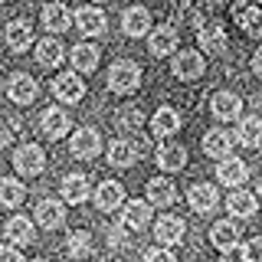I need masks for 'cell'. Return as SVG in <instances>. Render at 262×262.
Returning a JSON list of instances; mask_svg holds the SVG:
<instances>
[{
    "label": "cell",
    "instance_id": "39",
    "mask_svg": "<svg viewBox=\"0 0 262 262\" xmlns=\"http://www.w3.org/2000/svg\"><path fill=\"white\" fill-rule=\"evenodd\" d=\"M125 243H128V229H125V226H115L112 233H108V246H115V249H121Z\"/></svg>",
    "mask_w": 262,
    "mask_h": 262
},
{
    "label": "cell",
    "instance_id": "43",
    "mask_svg": "<svg viewBox=\"0 0 262 262\" xmlns=\"http://www.w3.org/2000/svg\"><path fill=\"white\" fill-rule=\"evenodd\" d=\"M210 4H223V0H210Z\"/></svg>",
    "mask_w": 262,
    "mask_h": 262
},
{
    "label": "cell",
    "instance_id": "20",
    "mask_svg": "<svg viewBox=\"0 0 262 262\" xmlns=\"http://www.w3.org/2000/svg\"><path fill=\"white\" fill-rule=\"evenodd\" d=\"M151 131H154L158 138H170V135H177V131H180V115H177V108L164 105V108L154 112V118H151Z\"/></svg>",
    "mask_w": 262,
    "mask_h": 262
},
{
    "label": "cell",
    "instance_id": "5",
    "mask_svg": "<svg viewBox=\"0 0 262 262\" xmlns=\"http://www.w3.org/2000/svg\"><path fill=\"white\" fill-rule=\"evenodd\" d=\"M170 72H174L177 79L190 82V79H200L203 76V56L193 53V49H184V53H177L174 49V62H170Z\"/></svg>",
    "mask_w": 262,
    "mask_h": 262
},
{
    "label": "cell",
    "instance_id": "29",
    "mask_svg": "<svg viewBox=\"0 0 262 262\" xmlns=\"http://www.w3.org/2000/svg\"><path fill=\"white\" fill-rule=\"evenodd\" d=\"M203 151H207V158L220 161L233 151V138H229L226 131H207V135H203Z\"/></svg>",
    "mask_w": 262,
    "mask_h": 262
},
{
    "label": "cell",
    "instance_id": "31",
    "mask_svg": "<svg viewBox=\"0 0 262 262\" xmlns=\"http://www.w3.org/2000/svg\"><path fill=\"white\" fill-rule=\"evenodd\" d=\"M236 23L243 27L246 36H252V39L262 36V10L259 7H249V4L239 7V10H236Z\"/></svg>",
    "mask_w": 262,
    "mask_h": 262
},
{
    "label": "cell",
    "instance_id": "18",
    "mask_svg": "<svg viewBox=\"0 0 262 262\" xmlns=\"http://www.w3.org/2000/svg\"><path fill=\"white\" fill-rule=\"evenodd\" d=\"M177 200V190L167 177H151L147 180V203L151 207H170Z\"/></svg>",
    "mask_w": 262,
    "mask_h": 262
},
{
    "label": "cell",
    "instance_id": "23",
    "mask_svg": "<svg viewBox=\"0 0 262 262\" xmlns=\"http://www.w3.org/2000/svg\"><path fill=\"white\" fill-rule=\"evenodd\" d=\"M187 164V147L184 144H164L158 147V167L167 170V174H174V170H184Z\"/></svg>",
    "mask_w": 262,
    "mask_h": 262
},
{
    "label": "cell",
    "instance_id": "15",
    "mask_svg": "<svg viewBox=\"0 0 262 262\" xmlns=\"http://www.w3.org/2000/svg\"><path fill=\"white\" fill-rule=\"evenodd\" d=\"M72 23L79 27V33H85V36H98V33H105V13L95 10V7H82V10L72 13Z\"/></svg>",
    "mask_w": 262,
    "mask_h": 262
},
{
    "label": "cell",
    "instance_id": "2",
    "mask_svg": "<svg viewBox=\"0 0 262 262\" xmlns=\"http://www.w3.org/2000/svg\"><path fill=\"white\" fill-rule=\"evenodd\" d=\"M13 167H16V174H23V177H36V174H43V167H46V154H43V147H39V144H23V147H16V154H13Z\"/></svg>",
    "mask_w": 262,
    "mask_h": 262
},
{
    "label": "cell",
    "instance_id": "16",
    "mask_svg": "<svg viewBox=\"0 0 262 262\" xmlns=\"http://www.w3.org/2000/svg\"><path fill=\"white\" fill-rule=\"evenodd\" d=\"M39 16H43V27L49 33H66V30L72 27V10H69V7H62V4H46Z\"/></svg>",
    "mask_w": 262,
    "mask_h": 262
},
{
    "label": "cell",
    "instance_id": "28",
    "mask_svg": "<svg viewBox=\"0 0 262 262\" xmlns=\"http://www.w3.org/2000/svg\"><path fill=\"white\" fill-rule=\"evenodd\" d=\"M62 56H66V49H62V43L49 33L46 39H39L36 43V59H39V66H49V69H56V66L62 62Z\"/></svg>",
    "mask_w": 262,
    "mask_h": 262
},
{
    "label": "cell",
    "instance_id": "1",
    "mask_svg": "<svg viewBox=\"0 0 262 262\" xmlns=\"http://www.w3.org/2000/svg\"><path fill=\"white\" fill-rule=\"evenodd\" d=\"M141 85V66L131 59H118L108 69V89L118 95H131L135 89Z\"/></svg>",
    "mask_w": 262,
    "mask_h": 262
},
{
    "label": "cell",
    "instance_id": "14",
    "mask_svg": "<svg viewBox=\"0 0 262 262\" xmlns=\"http://www.w3.org/2000/svg\"><path fill=\"white\" fill-rule=\"evenodd\" d=\"M39 128H43L46 138L59 141V138H66V131H69V115H66L62 108H46L43 115H39Z\"/></svg>",
    "mask_w": 262,
    "mask_h": 262
},
{
    "label": "cell",
    "instance_id": "11",
    "mask_svg": "<svg viewBox=\"0 0 262 262\" xmlns=\"http://www.w3.org/2000/svg\"><path fill=\"white\" fill-rule=\"evenodd\" d=\"M7 95H10L16 105H30L33 98L39 95V85H36L33 76H27V72H16V76L10 79V85H7Z\"/></svg>",
    "mask_w": 262,
    "mask_h": 262
},
{
    "label": "cell",
    "instance_id": "25",
    "mask_svg": "<svg viewBox=\"0 0 262 262\" xmlns=\"http://www.w3.org/2000/svg\"><path fill=\"white\" fill-rule=\"evenodd\" d=\"M187 200H190V207L196 213H210L213 207H216L220 193H216V187H213V184H193L190 193H187Z\"/></svg>",
    "mask_w": 262,
    "mask_h": 262
},
{
    "label": "cell",
    "instance_id": "9",
    "mask_svg": "<svg viewBox=\"0 0 262 262\" xmlns=\"http://www.w3.org/2000/svg\"><path fill=\"white\" fill-rule=\"evenodd\" d=\"M147 49L151 56H170L177 49V30L174 27H158V30H147Z\"/></svg>",
    "mask_w": 262,
    "mask_h": 262
},
{
    "label": "cell",
    "instance_id": "8",
    "mask_svg": "<svg viewBox=\"0 0 262 262\" xmlns=\"http://www.w3.org/2000/svg\"><path fill=\"white\" fill-rule=\"evenodd\" d=\"M69 151L76 154V158L89 161V158H95V154L102 151V138H98L95 128H79L76 135H72V141H69Z\"/></svg>",
    "mask_w": 262,
    "mask_h": 262
},
{
    "label": "cell",
    "instance_id": "45",
    "mask_svg": "<svg viewBox=\"0 0 262 262\" xmlns=\"http://www.w3.org/2000/svg\"><path fill=\"white\" fill-rule=\"evenodd\" d=\"M36 262H43V259H36Z\"/></svg>",
    "mask_w": 262,
    "mask_h": 262
},
{
    "label": "cell",
    "instance_id": "6",
    "mask_svg": "<svg viewBox=\"0 0 262 262\" xmlns=\"http://www.w3.org/2000/svg\"><path fill=\"white\" fill-rule=\"evenodd\" d=\"M196 43H200L203 53H210V56H220V53H226V30L220 27V23H200L196 27Z\"/></svg>",
    "mask_w": 262,
    "mask_h": 262
},
{
    "label": "cell",
    "instance_id": "27",
    "mask_svg": "<svg viewBox=\"0 0 262 262\" xmlns=\"http://www.w3.org/2000/svg\"><path fill=\"white\" fill-rule=\"evenodd\" d=\"M69 59L79 72H95L98 69V46L95 43H76L72 53H69Z\"/></svg>",
    "mask_w": 262,
    "mask_h": 262
},
{
    "label": "cell",
    "instance_id": "36",
    "mask_svg": "<svg viewBox=\"0 0 262 262\" xmlns=\"http://www.w3.org/2000/svg\"><path fill=\"white\" fill-rule=\"evenodd\" d=\"M239 249V246H236ZM259 256H262V239H249L239 249V262H259Z\"/></svg>",
    "mask_w": 262,
    "mask_h": 262
},
{
    "label": "cell",
    "instance_id": "37",
    "mask_svg": "<svg viewBox=\"0 0 262 262\" xmlns=\"http://www.w3.org/2000/svg\"><path fill=\"white\" fill-rule=\"evenodd\" d=\"M144 262H177V259H174V252H170L167 246H154V249L144 252Z\"/></svg>",
    "mask_w": 262,
    "mask_h": 262
},
{
    "label": "cell",
    "instance_id": "7",
    "mask_svg": "<svg viewBox=\"0 0 262 262\" xmlns=\"http://www.w3.org/2000/svg\"><path fill=\"white\" fill-rule=\"evenodd\" d=\"M216 180L226 187H243L246 180H249V167H246V161L239 158H220V167H216Z\"/></svg>",
    "mask_w": 262,
    "mask_h": 262
},
{
    "label": "cell",
    "instance_id": "26",
    "mask_svg": "<svg viewBox=\"0 0 262 262\" xmlns=\"http://www.w3.org/2000/svg\"><path fill=\"white\" fill-rule=\"evenodd\" d=\"M36 223L46 226V229H56L66 223V210L59 200H39L36 203Z\"/></svg>",
    "mask_w": 262,
    "mask_h": 262
},
{
    "label": "cell",
    "instance_id": "30",
    "mask_svg": "<svg viewBox=\"0 0 262 262\" xmlns=\"http://www.w3.org/2000/svg\"><path fill=\"white\" fill-rule=\"evenodd\" d=\"M23 196H27V187H23L20 180L0 177V207L13 210V207H20V203H23Z\"/></svg>",
    "mask_w": 262,
    "mask_h": 262
},
{
    "label": "cell",
    "instance_id": "21",
    "mask_svg": "<svg viewBox=\"0 0 262 262\" xmlns=\"http://www.w3.org/2000/svg\"><path fill=\"white\" fill-rule=\"evenodd\" d=\"M147 223H151V203L147 200H131L125 207V216H121V226L128 229H144Z\"/></svg>",
    "mask_w": 262,
    "mask_h": 262
},
{
    "label": "cell",
    "instance_id": "41",
    "mask_svg": "<svg viewBox=\"0 0 262 262\" xmlns=\"http://www.w3.org/2000/svg\"><path fill=\"white\" fill-rule=\"evenodd\" d=\"M252 72H256V76L262 72V53H252Z\"/></svg>",
    "mask_w": 262,
    "mask_h": 262
},
{
    "label": "cell",
    "instance_id": "35",
    "mask_svg": "<svg viewBox=\"0 0 262 262\" xmlns=\"http://www.w3.org/2000/svg\"><path fill=\"white\" fill-rule=\"evenodd\" d=\"M66 249H69L72 259H85L89 252H92V236H89L85 229H76V233L69 236V246H66Z\"/></svg>",
    "mask_w": 262,
    "mask_h": 262
},
{
    "label": "cell",
    "instance_id": "34",
    "mask_svg": "<svg viewBox=\"0 0 262 262\" xmlns=\"http://www.w3.org/2000/svg\"><path fill=\"white\" fill-rule=\"evenodd\" d=\"M236 138H239V144H246V147H259L262 144V121L256 118V115L243 118L239 128H236Z\"/></svg>",
    "mask_w": 262,
    "mask_h": 262
},
{
    "label": "cell",
    "instance_id": "19",
    "mask_svg": "<svg viewBox=\"0 0 262 262\" xmlns=\"http://www.w3.org/2000/svg\"><path fill=\"white\" fill-rule=\"evenodd\" d=\"M210 243L216 246L220 252H226V249H236V246H239V229H236V223H233V220H220V223L210 229Z\"/></svg>",
    "mask_w": 262,
    "mask_h": 262
},
{
    "label": "cell",
    "instance_id": "22",
    "mask_svg": "<svg viewBox=\"0 0 262 262\" xmlns=\"http://www.w3.org/2000/svg\"><path fill=\"white\" fill-rule=\"evenodd\" d=\"M33 43V27L27 20H10L7 23V46L13 53H27V46Z\"/></svg>",
    "mask_w": 262,
    "mask_h": 262
},
{
    "label": "cell",
    "instance_id": "4",
    "mask_svg": "<svg viewBox=\"0 0 262 262\" xmlns=\"http://www.w3.org/2000/svg\"><path fill=\"white\" fill-rule=\"evenodd\" d=\"M184 233H187V226H184V220L174 216V213H164V216H158V223H154V236H158V243L161 246H177V243H184Z\"/></svg>",
    "mask_w": 262,
    "mask_h": 262
},
{
    "label": "cell",
    "instance_id": "40",
    "mask_svg": "<svg viewBox=\"0 0 262 262\" xmlns=\"http://www.w3.org/2000/svg\"><path fill=\"white\" fill-rule=\"evenodd\" d=\"M0 262H23L16 246H0Z\"/></svg>",
    "mask_w": 262,
    "mask_h": 262
},
{
    "label": "cell",
    "instance_id": "10",
    "mask_svg": "<svg viewBox=\"0 0 262 262\" xmlns=\"http://www.w3.org/2000/svg\"><path fill=\"white\" fill-rule=\"evenodd\" d=\"M210 112L216 115L220 121H236V118H239V112H243V98L236 95V92H216V95H213V102H210Z\"/></svg>",
    "mask_w": 262,
    "mask_h": 262
},
{
    "label": "cell",
    "instance_id": "3",
    "mask_svg": "<svg viewBox=\"0 0 262 262\" xmlns=\"http://www.w3.org/2000/svg\"><path fill=\"white\" fill-rule=\"evenodd\" d=\"M53 95L66 105H76V102L85 98V82L79 79V72H62V76H56V82H53Z\"/></svg>",
    "mask_w": 262,
    "mask_h": 262
},
{
    "label": "cell",
    "instance_id": "33",
    "mask_svg": "<svg viewBox=\"0 0 262 262\" xmlns=\"http://www.w3.org/2000/svg\"><path fill=\"white\" fill-rule=\"evenodd\" d=\"M4 236H10L16 246H30L33 243V223L27 216H10L4 226Z\"/></svg>",
    "mask_w": 262,
    "mask_h": 262
},
{
    "label": "cell",
    "instance_id": "44",
    "mask_svg": "<svg viewBox=\"0 0 262 262\" xmlns=\"http://www.w3.org/2000/svg\"><path fill=\"white\" fill-rule=\"evenodd\" d=\"M220 262H226V259H220Z\"/></svg>",
    "mask_w": 262,
    "mask_h": 262
},
{
    "label": "cell",
    "instance_id": "42",
    "mask_svg": "<svg viewBox=\"0 0 262 262\" xmlns=\"http://www.w3.org/2000/svg\"><path fill=\"white\" fill-rule=\"evenodd\" d=\"M95 4H108V0H95Z\"/></svg>",
    "mask_w": 262,
    "mask_h": 262
},
{
    "label": "cell",
    "instance_id": "12",
    "mask_svg": "<svg viewBox=\"0 0 262 262\" xmlns=\"http://www.w3.org/2000/svg\"><path fill=\"white\" fill-rule=\"evenodd\" d=\"M226 210L233 213L236 220H249L252 213L259 210V203H256V193L243 190V187H233V193L226 196Z\"/></svg>",
    "mask_w": 262,
    "mask_h": 262
},
{
    "label": "cell",
    "instance_id": "32",
    "mask_svg": "<svg viewBox=\"0 0 262 262\" xmlns=\"http://www.w3.org/2000/svg\"><path fill=\"white\" fill-rule=\"evenodd\" d=\"M138 158V151H135V144L125 141V138H118V141H112L108 144V164L112 167H131Z\"/></svg>",
    "mask_w": 262,
    "mask_h": 262
},
{
    "label": "cell",
    "instance_id": "24",
    "mask_svg": "<svg viewBox=\"0 0 262 262\" xmlns=\"http://www.w3.org/2000/svg\"><path fill=\"white\" fill-rule=\"evenodd\" d=\"M62 200L72 203V207H79V203L89 200V177L85 174H69L62 180Z\"/></svg>",
    "mask_w": 262,
    "mask_h": 262
},
{
    "label": "cell",
    "instance_id": "17",
    "mask_svg": "<svg viewBox=\"0 0 262 262\" xmlns=\"http://www.w3.org/2000/svg\"><path fill=\"white\" fill-rule=\"evenodd\" d=\"M121 30H125V36H144L151 30V13L144 7H128L121 13Z\"/></svg>",
    "mask_w": 262,
    "mask_h": 262
},
{
    "label": "cell",
    "instance_id": "13",
    "mask_svg": "<svg viewBox=\"0 0 262 262\" xmlns=\"http://www.w3.org/2000/svg\"><path fill=\"white\" fill-rule=\"evenodd\" d=\"M121 203H125V190H121V184H118V180H102L98 190H95V207L105 210V213H112V210H118Z\"/></svg>",
    "mask_w": 262,
    "mask_h": 262
},
{
    "label": "cell",
    "instance_id": "38",
    "mask_svg": "<svg viewBox=\"0 0 262 262\" xmlns=\"http://www.w3.org/2000/svg\"><path fill=\"white\" fill-rule=\"evenodd\" d=\"M118 125H121V128H125V131H128V128H131V131H135L138 125H141V112H138V108H125V112H121V115H118Z\"/></svg>",
    "mask_w": 262,
    "mask_h": 262
}]
</instances>
